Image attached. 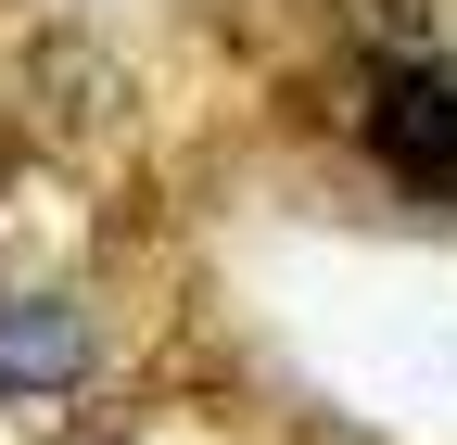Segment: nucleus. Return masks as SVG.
Returning <instances> with one entry per match:
<instances>
[{"instance_id":"1","label":"nucleus","mask_w":457,"mask_h":445,"mask_svg":"<svg viewBox=\"0 0 457 445\" xmlns=\"http://www.w3.org/2000/svg\"><path fill=\"white\" fill-rule=\"evenodd\" d=\"M13 115H26V140H51V153H89V140L128 128V64H114L102 38H38L26 77H13Z\"/></svg>"},{"instance_id":"4","label":"nucleus","mask_w":457,"mask_h":445,"mask_svg":"<svg viewBox=\"0 0 457 445\" xmlns=\"http://www.w3.org/2000/svg\"><path fill=\"white\" fill-rule=\"evenodd\" d=\"M369 140H381V165H394V179L457 191V77H381Z\"/></svg>"},{"instance_id":"3","label":"nucleus","mask_w":457,"mask_h":445,"mask_svg":"<svg viewBox=\"0 0 457 445\" xmlns=\"http://www.w3.org/2000/svg\"><path fill=\"white\" fill-rule=\"evenodd\" d=\"M102 369L77 293H0V395L38 407V395H77V382Z\"/></svg>"},{"instance_id":"2","label":"nucleus","mask_w":457,"mask_h":445,"mask_svg":"<svg viewBox=\"0 0 457 445\" xmlns=\"http://www.w3.org/2000/svg\"><path fill=\"white\" fill-rule=\"evenodd\" d=\"M89 255V216L51 165H0V293H64V267Z\"/></svg>"}]
</instances>
